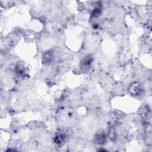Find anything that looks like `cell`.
Wrapping results in <instances>:
<instances>
[{
	"instance_id": "obj_1",
	"label": "cell",
	"mask_w": 152,
	"mask_h": 152,
	"mask_svg": "<svg viewBox=\"0 0 152 152\" xmlns=\"http://www.w3.org/2000/svg\"><path fill=\"white\" fill-rule=\"evenodd\" d=\"M140 86L138 83H133L130 86V91L132 94L138 95L140 92Z\"/></svg>"
},
{
	"instance_id": "obj_2",
	"label": "cell",
	"mask_w": 152,
	"mask_h": 152,
	"mask_svg": "<svg viewBox=\"0 0 152 152\" xmlns=\"http://www.w3.org/2000/svg\"><path fill=\"white\" fill-rule=\"evenodd\" d=\"M105 136L104 134L102 133H101L100 134H98L97 136V137L96 139L97 140V143L98 144H103L104 142L105 141Z\"/></svg>"
}]
</instances>
